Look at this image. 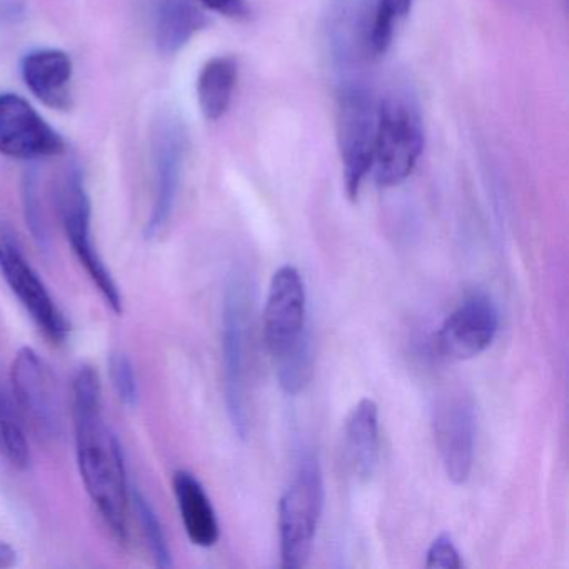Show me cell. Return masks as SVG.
<instances>
[{
    "label": "cell",
    "mask_w": 569,
    "mask_h": 569,
    "mask_svg": "<svg viewBox=\"0 0 569 569\" xmlns=\"http://www.w3.org/2000/svg\"><path fill=\"white\" fill-rule=\"evenodd\" d=\"M18 562V552L8 542L0 541V568H11Z\"/></svg>",
    "instance_id": "cell-26"
},
{
    "label": "cell",
    "mask_w": 569,
    "mask_h": 569,
    "mask_svg": "<svg viewBox=\"0 0 569 569\" xmlns=\"http://www.w3.org/2000/svg\"><path fill=\"white\" fill-rule=\"evenodd\" d=\"M186 141L181 126L166 122L156 136V196L151 218L146 228L149 239L164 231L171 221L181 188L182 166H184Z\"/></svg>",
    "instance_id": "cell-13"
},
{
    "label": "cell",
    "mask_w": 569,
    "mask_h": 569,
    "mask_svg": "<svg viewBox=\"0 0 569 569\" xmlns=\"http://www.w3.org/2000/svg\"><path fill=\"white\" fill-rule=\"evenodd\" d=\"M425 566L428 569H461L465 566L449 532H441L431 542L426 552Z\"/></svg>",
    "instance_id": "cell-23"
},
{
    "label": "cell",
    "mask_w": 569,
    "mask_h": 569,
    "mask_svg": "<svg viewBox=\"0 0 569 569\" xmlns=\"http://www.w3.org/2000/svg\"><path fill=\"white\" fill-rule=\"evenodd\" d=\"M91 199L86 189L84 172L72 166L61 189V218L72 251L88 271L89 278L98 286L106 305L116 312H122V296L108 266L94 248L91 231Z\"/></svg>",
    "instance_id": "cell-7"
},
{
    "label": "cell",
    "mask_w": 569,
    "mask_h": 569,
    "mask_svg": "<svg viewBox=\"0 0 569 569\" xmlns=\"http://www.w3.org/2000/svg\"><path fill=\"white\" fill-rule=\"evenodd\" d=\"M76 455L86 491L106 526L121 545L129 541V485L124 455L102 416L101 382L92 368H81L74 386Z\"/></svg>",
    "instance_id": "cell-1"
},
{
    "label": "cell",
    "mask_w": 569,
    "mask_h": 569,
    "mask_svg": "<svg viewBox=\"0 0 569 569\" xmlns=\"http://www.w3.org/2000/svg\"><path fill=\"white\" fill-rule=\"evenodd\" d=\"M436 442L446 476L452 485H465L475 458V406L466 396L442 402L435 418Z\"/></svg>",
    "instance_id": "cell-12"
},
{
    "label": "cell",
    "mask_w": 569,
    "mask_h": 569,
    "mask_svg": "<svg viewBox=\"0 0 569 569\" xmlns=\"http://www.w3.org/2000/svg\"><path fill=\"white\" fill-rule=\"evenodd\" d=\"M264 342L274 362L312 346L301 272L282 266L272 274L264 308Z\"/></svg>",
    "instance_id": "cell-6"
},
{
    "label": "cell",
    "mask_w": 569,
    "mask_h": 569,
    "mask_svg": "<svg viewBox=\"0 0 569 569\" xmlns=\"http://www.w3.org/2000/svg\"><path fill=\"white\" fill-rule=\"evenodd\" d=\"M378 101L361 82L342 84L336 109L339 156L346 194L351 201L358 199L362 182L372 169L375 152Z\"/></svg>",
    "instance_id": "cell-5"
},
{
    "label": "cell",
    "mask_w": 569,
    "mask_h": 569,
    "mask_svg": "<svg viewBox=\"0 0 569 569\" xmlns=\"http://www.w3.org/2000/svg\"><path fill=\"white\" fill-rule=\"evenodd\" d=\"M0 272L46 336L54 342L64 341L69 335L68 321L38 272L29 264L4 219H0Z\"/></svg>",
    "instance_id": "cell-9"
},
{
    "label": "cell",
    "mask_w": 569,
    "mask_h": 569,
    "mask_svg": "<svg viewBox=\"0 0 569 569\" xmlns=\"http://www.w3.org/2000/svg\"><path fill=\"white\" fill-rule=\"evenodd\" d=\"M64 151L62 136L26 99L0 94V154L36 161Z\"/></svg>",
    "instance_id": "cell-10"
},
{
    "label": "cell",
    "mask_w": 569,
    "mask_h": 569,
    "mask_svg": "<svg viewBox=\"0 0 569 569\" xmlns=\"http://www.w3.org/2000/svg\"><path fill=\"white\" fill-rule=\"evenodd\" d=\"M0 455L18 469L31 465L28 439L4 395H0Z\"/></svg>",
    "instance_id": "cell-20"
},
{
    "label": "cell",
    "mask_w": 569,
    "mask_h": 569,
    "mask_svg": "<svg viewBox=\"0 0 569 569\" xmlns=\"http://www.w3.org/2000/svg\"><path fill=\"white\" fill-rule=\"evenodd\" d=\"M365 22L366 51L381 58L391 48L399 22L411 12L412 0H369Z\"/></svg>",
    "instance_id": "cell-19"
},
{
    "label": "cell",
    "mask_w": 569,
    "mask_h": 569,
    "mask_svg": "<svg viewBox=\"0 0 569 569\" xmlns=\"http://www.w3.org/2000/svg\"><path fill=\"white\" fill-rule=\"evenodd\" d=\"M12 391L22 415L41 438L62 431V402L58 379L48 362L31 348L16 355L11 369Z\"/></svg>",
    "instance_id": "cell-8"
},
{
    "label": "cell",
    "mask_w": 569,
    "mask_h": 569,
    "mask_svg": "<svg viewBox=\"0 0 569 569\" xmlns=\"http://www.w3.org/2000/svg\"><path fill=\"white\" fill-rule=\"evenodd\" d=\"M172 486H174L186 535L191 539L192 545L199 548H212L219 541L221 528L208 492L198 478L189 471L176 472Z\"/></svg>",
    "instance_id": "cell-16"
},
{
    "label": "cell",
    "mask_w": 569,
    "mask_h": 569,
    "mask_svg": "<svg viewBox=\"0 0 569 569\" xmlns=\"http://www.w3.org/2000/svg\"><path fill=\"white\" fill-rule=\"evenodd\" d=\"M206 26L208 18L191 0H164L156 22V44L162 54H178Z\"/></svg>",
    "instance_id": "cell-17"
},
{
    "label": "cell",
    "mask_w": 569,
    "mask_h": 569,
    "mask_svg": "<svg viewBox=\"0 0 569 569\" xmlns=\"http://www.w3.org/2000/svg\"><path fill=\"white\" fill-rule=\"evenodd\" d=\"M206 9L224 16L229 19H242L248 16V4L246 0H199Z\"/></svg>",
    "instance_id": "cell-25"
},
{
    "label": "cell",
    "mask_w": 569,
    "mask_h": 569,
    "mask_svg": "<svg viewBox=\"0 0 569 569\" xmlns=\"http://www.w3.org/2000/svg\"><path fill=\"white\" fill-rule=\"evenodd\" d=\"M109 372H111L112 385H114L119 399L129 408L138 405V378H136L134 366H132L131 359L122 355V352H116V355L111 356V361H109Z\"/></svg>",
    "instance_id": "cell-22"
},
{
    "label": "cell",
    "mask_w": 569,
    "mask_h": 569,
    "mask_svg": "<svg viewBox=\"0 0 569 569\" xmlns=\"http://www.w3.org/2000/svg\"><path fill=\"white\" fill-rule=\"evenodd\" d=\"M425 149V129L418 102L405 89H392L378 101L372 169L381 188L405 182Z\"/></svg>",
    "instance_id": "cell-2"
},
{
    "label": "cell",
    "mask_w": 569,
    "mask_h": 569,
    "mask_svg": "<svg viewBox=\"0 0 569 569\" xmlns=\"http://www.w3.org/2000/svg\"><path fill=\"white\" fill-rule=\"evenodd\" d=\"M22 79L29 91L51 109L71 108L72 61L59 49L29 52L21 64Z\"/></svg>",
    "instance_id": "cell-14"
},
{
    "label": "cell",
    "mask_w": 569,
    "mask_h": 569,
    "mask_svg": "<svg viewBox=\"0 0 569 569\" xmlns=\"http://www.w3.org/2000/svg\"><path fill=\"white\" fill-rule=\"evenodd\" d=\"M379 409L371 398L361 399L345 425V449L356 478L368 481L379 462Z\"/></svg>",
    "instance_id": "cell-15"
},
{
    "label": "cell",
    "mask_w": 569,
    "mask_h": 569,
    "mask_svg": "<svg viewBox=\"0 0 569 569\" xmlns=\"http://www.w3.org/2000/svg\"><path fill=\"white\" fill-rule=\"evenodd\" d=\"M252 291L244 272L234 271L222 301V365L226 406L236 435L249 436L248 365Z\"/></svg>",
    "instance_id": "cell-3"
},
{
    "label": "cell",
    "mask_w": 569,
    "mask_h": 569,
    "mask_svg": "<svg viewBox=\"0 0 569 569\" xmlns=\"http://www.w3.org/2000/svg\"><path fill=\"white\" fill-rule=\"evenodd\" d=\"M24 211L28 226L32 234L38 239L39 244H46V229L42 224L41 211H39L38 186H36V176H26L24 181Z\"/></svg>",
    "instance_id": "cell-24"
},
{
    "label": "cell",
    "mask_w": 569,
    "mask_h": 569,
    "mask_svg": "<svg viewBox=\"0 0 569 569\" xmlns=\"http://www.w3.org/2000/svg\"><path fill=\"white\" fill-rule=\"evenodd\" d=\"M499 329V312L489 296L465 299L442 322L436 335V348L442 358L466 361L485 352Z\"/></svg>",
    "instance_id": "cell-11"
},
{
    "label": "cell",
    "mask_w": 569,
    "mask_h": 569,
    "mask_svg": "<svg viewBox=\"0 0 569 569\" xmlns=\"http://www.w3.org/2000/svg\"><path fill=\"white\" fill-rule=\"evenodd\" d=\"M238 74V61L231 56L212 58L199 72V108L208 121H219L231 108Z\"/></svg>",
    "instance_id": "cell-18"
},
{
    "label": "cell",
    "mask_w": 569,
    "mask_h": 569,
    "mask_svg": "<svg viewBox=\"0 0 569 569\" xmlns=\"http://www.w3.org/2000/svg\"><path fill=\"white\" fill-rule=\"evenodd\" d=\"M325 506V479L318 459L305 458L295 481L279 501L281 566L299 569L308 565Z\"/></svg>",
    "instance_id": "cell-4"
},
{
    "label": "cell",
    "mask_w": 569,
    "mask_h": 569,
    "mask_svg": "<svg viewBox=\"0 0 569 569\" xmlns=\"http://www.w3.org/2000/svg\"><path fill=\"white\" fill-rule=\"evenodd\" d=\"M132 498H134L136 512H138L139 522H141L146 541H148L152 556H154L156 565H158L159 568H171V549H169L164 528H162L154 508H152L151 502L144 498L142 492L134 491Z\"/></svg>",
    "instance_id": "cell-21"
}]
</instances>
